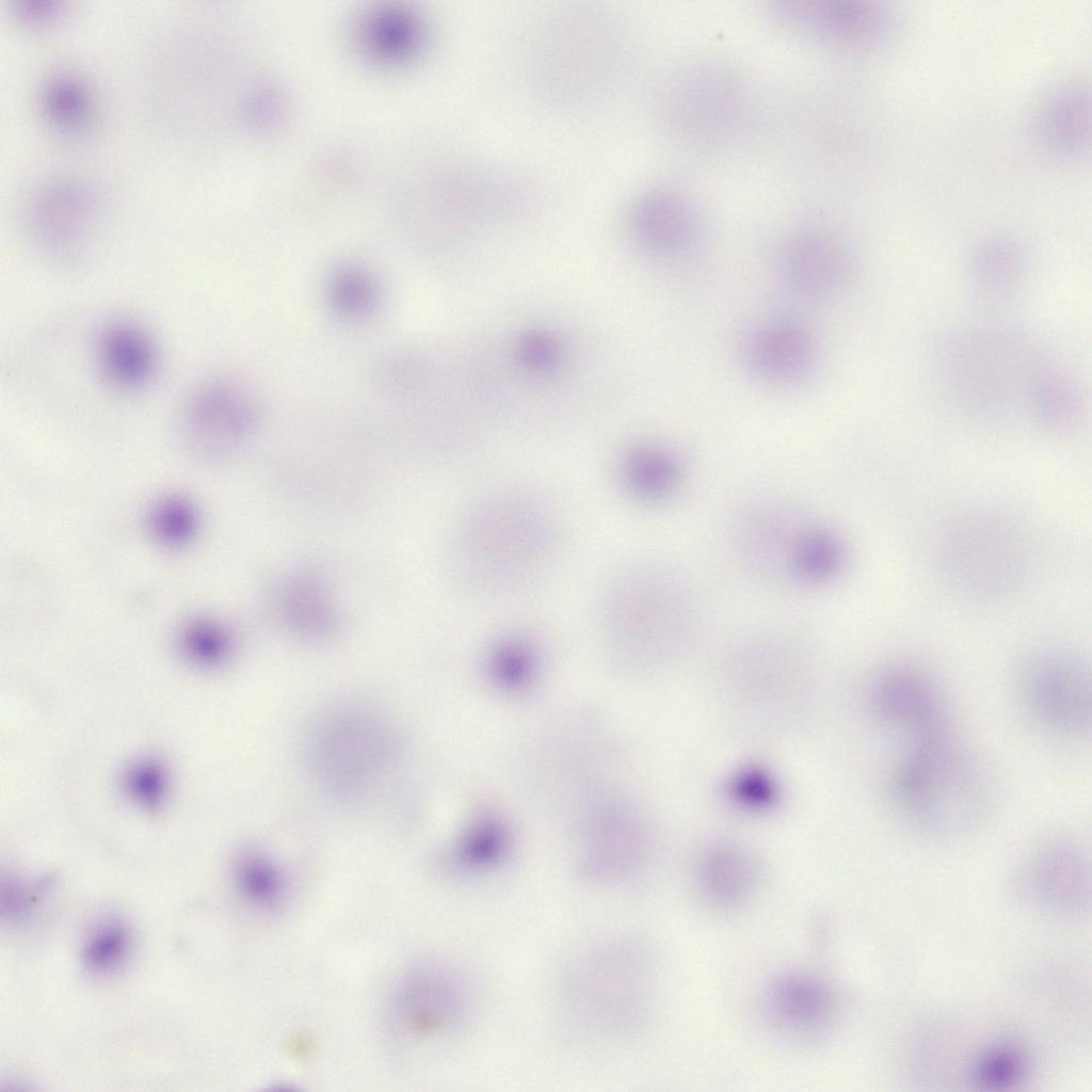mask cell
Instances as JSON below:
<instances>
[{"label": "cell", "instance_id": "cell-1", "mask_svg": "<svg viewBox=\"0 0 1092 1092\" xmlns=\"http://www.w3.org/2000/svg\"><path fill=\"white\" fill-rule=\"evenodd\" d=\"M564 541L562 513L545 492L525 483L497 484L463 510L451 542V571L476 600L514 598L555 572Z\"/></svg>", "mask_w": 1092, "mask_h": 1092}, {"label": "cell", "instance_id": "cell-2", "mask_svg": "<svg viewBox=\"0 0 1092 1092\" xmlns=\"http://www.w3.org/2000/svg\"><path fill=\"white\" fill-rule=\"evenodd\" d=\"M657 961L651 945L629 934L603 935L565 958L555 981V1005L564 1026L597 1045L635 1039L648 1023Z\"/></svg>", "mask_w": 1092, "mask_h": 1092}, {"label": "cell", "instance_id": "cell-3", "mask_svg": "<svg viewBox=\"0 0 1092 1092\" xmlns=\"http://www.w3.org/2000/svg\"><path fill=\"white\" fill-rule=\"evenodd\" d=\"M890 794L913 826L941 837L979 828L993 801L985 769L952 728L910 739L892 773Z\"/></svg>", "mask_w": 1092, "mask_h": 1092}, {"label": "cell", "instance_id": "cell-4", "mask_svg": "<svg viewBox=\"0 0 1092 1092\" xmlns=\"http://www.w3.org/2000/svg\"><path fill=\"white\" fill-rule=\"evenodd\" d=\"M695 608L682 579L665 565L640 561L614 571L597 594L594 619L607 649L639 660L664 653L695 622Z\"/></svg>", "mask_w": 1092, "mask_h": 1092}, {"label": "cell", "instance_id": "cell-5", "mask_svg": "<svg viewBox=\"0 0 1092 1092\" xmlns=\"http://www.w3.org/2000/svg\"><path fill=\"white\" fill-rule=\"evenodd\" d=\"M942 346L945 379L966 410L1000 417L1021 405L1028 408L1045 366L1021 338L1001 331H969L950 336Z\"/></svg>", "mask_w": 1092, "mask_h": 1092}, {"label": "cell", "instance_id": "cell-6", "mask_svg": "<svg viewBox=\"0 0 1092 1092\" xmlns=\"http://www.w3.org/2000/svg\"><path fill=\"white\" fill-rule=\"evenodd\" d=\"M479 1003L475 980L441 961L415 965L392 985L387 1001L390 1030L408 1045L450 1041L469 1025Z\"/></svg>", "mask_w": 1092, "mask_h": 1092}, {"label": "cell", "instance_id": "cell-7", "mask_svg": "<svg viewBox=\"0 0 1092 1092\" xmlns=\"http://www.w3.org/2000/svg\"><path fill=\"white\" fill-rule=\"evenodd\" d=\"M100 221L96 195L76 180H52L34 191L25 210L26 236L51 267L75 269L89 256Z\"/></svg>", "mask_w": 1092, "mask_h": 1092}, {"label": "cell", "instance_id": "cell-8", "mask_svg": "<svg viewBox=\"0 0 1092 1092\" xmlns=\"http://www.w3.org/2000/svg\"><path fill=\"white\" fill-rule=\"evenodd\" d=\"M1018 694L1025 711L1043 732L1063 739L1091 729V673L1079 656L1065 651L1039 654L1024 665Z\"/></svg>", "mask_w": 1092, "mask_h": 1092}, {"label": "cell", "instance_id": "cell-9", "mask_svg": "<svg viewBox=\"0 0 1092 1092\" xmlns=\"http://www.w3.org/2000/svg\"><path fill=\"white\" fill-rule=\"evenodd\" d=\"M256 420V404L241 385L212 378L198 383L184 399L179 429L190 450L212 456L242 440Z\"/></svg>", "mask_w": 1092, "mask_h": 1092}, {"label": "cell", "instance_id": "cell-10", "mask_svg": "<svg viewBox=\"0 0 1092 1092\" xmlns=\"http://www.w3.org/2000/svg\"><path fill=\"white\" fill-rule=\"evenodd\" d=\"M761 1007L773 1030L792 1041L809 1042L831 1031L839 999L824 977L806 969H787L767 982Z\"/></svg>", "mask_w": 1092, "mask_h": 1092}, {"label": "cell", "instance_id": "cell-11", "mask_svg": "<svg viewBox=\"0 0 1092 1092\" xmlns=\"http://www.w3.org/2000/svg\"><path fill=\"white\" fill-rule=\"evenodd\" d=\"M815 525L787 503H756L738 518L735 527L738 551L756 572L792 581L796 557Z\"/></svg>", "mask_w": 1092, "mask_h": 1092}, {"label": "cell", "instance_id": "cell-12", "mask_svg": "<svg viewBox=\"0 0 1092 1092\" xmlns=\"http://www.w3.org/2000/svg\"><path fill=\"white\" fill-rule=\"evenodd\" d=\"M871 703L880 720L910 739L952 728L941 688L914 665L896 664L881 672L871 690Z\"/></svg>", "mask_w": 1092, "mask_h": 1092}, {"label": "cell", "instance_id": "cell-13", "mask_svg": "<svg viewBox=\"0 0 1092 1092\" xmlns=\"http://www.w3.org/2000/svg\"><path fill=\"white\" fill-rule=\"evenodd\" d=\"M93 346L96 372L113 392L138 395L157 379L160 350L150 330L139 320L124 316L106 320Z\"/></svg>", "mask_w": 1092, "mask_h": 1092}, {"label": "cell", "instance_id": "cell-14", "mask_svg": "<svg viewBox=\"0 0 1092 1092\" xmlns=\"http://www.w3.org/2000/svg\"><path fill=\"white\" fill-rule=\"evenodd\" d=\"M785 286L807 300H825L851 283L855 262L848 247L822 230H804L784 245L780 261Z\"/></svg>", "mask_w": 1092, "mask_h": 1092}, {"label": "cell", "instance_id": "cell-15", "mask_svg": "<svg viewBox=\"0 0 1092 1092\" xmlns=\"http://www.w3.org/2000/svg\"><path fill=\"white\" fill-rule=\"evenodd\" d=\"M746 362L765 383L788 387L805 381L814 371L818 350L813 334L801 323L772 320L749 337Z\"/></svg>", "mask_w": 1092, "mask_h": 1092}, {"label": "cell", "instance_id": "cell-16", "mask_svg": "<svg viewBox=\"0 0 1092 1092\" xmlns=\"http://www.w3.org/2000/svg\"><path fill=\"white\" fill-rule=\"evenodd\" d=\"M317 751V765L330 786L357 788L382 768L390 738L365 720H342L327 729Z\"/></svg>", "mask_w": 1092, "mask_h": 1092}, {"label": "cell", "instance_id": "cell-17", "mask_svg": "<svg viewBox=\"0 0 1092 1092\" xmlns=\"http://www.w3.org/2000/svg\"><path fill=\"white\" fill-rule=\"evenodd\" d=\"M784 17L834 44L863 47L887 34L890 17L878 2L829 0L784 3Z\"/></svg>", "mask_w": 1092, "mask_h": 1092}, {"label": "cell", "instance_id": "cell-18", "mask_svg": "<svg viewBox=\"0 0 1092 1092\" xmlns=\"http://www.w3.org/2000/svg\"><path fill=\"white\" fill-rule=\"evenodd\" d=\"M630 225L638 242L662 257L688 253L700 236V222L691 205L668 190H652L631 207Z\"/></svg>", "mask_w": 1092, "mask_h": 1092}, {"label": "cell", "instance_id": "cell-19", "mask_svg": "<svg viewBox=\"0 0 1092 1092\" xmlns=\"http://www.w3.org/2000/svg\"><path fill=\"white\" fill-rule=\"evenodd\" d=\"M759 870L753 857L734 846H717L698 860L694 885L704 904L718 912L744 906L756 894Z\"/></svg>", "mask_w": 1092, "mask_h": 1092}, {"label": "cell", "instance_id": "cell-20", "mask_svg": "<svg viewBox=\"0 0 1092 1092\" xmlns=\"http://www.w3.org/2000/svg\"><path fill=\"white\" fill-rule=\"evenodd\" d=\"M1041 134L1061 154L1082 152L1090 142V94L1079 83L1060 86L1041 112Z\"/></svg>", "mask_w": 1092, "mask_h": 1092}, {"label": "cell", "instance_id": "cell-21", "mask_svg": "<svg viewBox=\"0 0 1092 1092\" xmlns=\"http://www.w3.org/2000/svg\"><path fill=\"white\" fill-rule=\"evenodd\" d=\"M1026 272L1023 252L1013 242L990 240L979 245L968 263L975 294L986 303H999L1013 295Z\"/></svg>", "mask_w": 1092, "mask_h": 1092}, {"label": "cell", "instance_id": "cell-22", "mask_svg": "<svg viewBox=\"0 0 1092 1092\" xmlns=\"http://www.w3.org/2000/svg\"><path fill=\"white\" fill-rule=\"evenodd\" d=\"M620 478L635 497L658 502L676 493L684 478V469L677 457L668 450L642 446L624 457Z\"/></svg>", "mask_w": 1092, "mask_h": 1092}, {"label": "cell", "instance_id": "cell-23", "mask_svg": "<svg viewBox=\"0 0 1092 1092\" xmlns=\"http://www.w3.org/2000/svg\"><path fill=\"white\" fill-rule=\"evenodd\" d=\"M39 103L44 117L62 133L80 134L92 123L93 94L75 75L62 73L49 78L42 87Z\"/></svg>", "mask_w": 1092, "mask_h": 1092}, {"label": "cell", "instance_id": "cell-24", "mask_svg": "<svg viewBox=\"0 0 1092 1092\" xmlns=\"http://www.w3.org/2000/svg\"><path fill=\"white\" fill-rule=\"evenodd\" d=\"M234 881L238 894L254 910L274 913L289 897V884L274 861L260 852H246L235 864Z\"/></svg>", "mask_w": 1092, "mask_h": 1092}, {"label": "cell", "instance_id": "cell-25", "mask_svg": "<svg viewBox=\"0 0 1092 1092\" xmlns=\"http://www.w3.org/2000/svg\"><path fill=\"white\" fill-rule=\"evenodd\" d=\"M1028 410L1043 424L1066 428L1080 417L1081 396L1065 374L1045 367L1034 383Z\"/></svg>", "mask_w": 1092, "mask_h": 1092}, {"label": "cell", "instance_id": "cell-26", "mask_svg": "<svg viewBox=\"0 0 1092 1092\" xmlns=\"http://www.w3.org/2000/svg\"><path fill=\"white\" fill-rule=\"evenodd\" d=\"M282 608L286 621L308 635L326 632L335 623L334 606L324 588L309 577L293 578L285 584Z\"/></svg>", "mask_w": 1092, "mask_h": 1092}, {"label": "cell", "instance_id": "cell-27", "mask_svg": "<svg viewBox=\"0 0 1092 1092\" xmlns=\"http://www.w3.org/2000/svg\"><path fill=\"white\" fill-rule=\"evenodd\" d=\"M844 563L845 550L839 539L817 524L797 555L792 581L808 584L829 581L841 571Z\"/></svg>", "mask_w": 1092, "mask_h": 1092}, {"label": "cell", "instance_id": "cell-28", "mask_svg": "<svg viewBox=\"0 0 1092 1092\" xmlns=\"http://www.w3.org/2000/svg\"><path fill=\"white\" fill-rule=\"evenodd\" d=\"M328 302L341 317L359 320L369 316L379 302V288L365 269L347 264L336 269L328 279Z\"/></svg>", "mask_w": 1092, "mask_h": 1092}, {"label": "cell", "instance_id": "cell-29", "mask_svg": "<svg viewBox=\"0 0 1092 1092\" xmlns=\"http://www.w3.org/2000/svg\"><path fill=\"white\" fill-rule=\"evenodd\" d=\"M197 523L193 503L178 495L158 499L147 514V527L151 535L167 547L188 544L195 535Z\"/></svg>", "mask_w": 1092, "mask_h": 1092}, {"label": "cell", "instance_id": "cell-30", "mask_svg": "<svg viewBox=\"0 0 1092 1092\" xmlns=\"http://www.w3.org/2000/svg\"><path fill=\"white\" fill-rule=\"evenodd\" d=\"M131 934L118 921H106L97 926L85 938L81 958L86 970L96 975L116 971L127 961L131 951Z\"/></svg>", "mask_w": 1092, "mask_h": 1092}, {"label": "cell", "instance_id": "cell-31", "mask_svg": "<svg viewBox=\"0 0 1092 1092\" xmlns=\"http://www.w3.org/2000/svg\"><path fill=\"white\" fill-rule=\"evenodd\" d=\"M230 647L227 631L210 620H192L181 628L178 636L181 656L197 668L214 667L223 662Z\"/></svg>", "mask_w": 1092, "mask_h": 1092}, {"label": "cell", "instance_id": "cell-32", "mask_svg": "<svg viewBox=\"0 0 1092 1092\" xmlns=\"http://www.w3.org/2000/svg\"><path fill=\"white\" fill-rule=\"evenodd\" d=\"M122 786L129 800L147 813H159L168 793V774L158 758L146 756L128 766Z\"/></svg>", "mask_w": 1092, "mask_h": 1092}, {"label": "cell", "instance_id": "cell-33", "mask_svg": "<svg viewBox=\"0 0 1092 1092\" xmlns=\"http://www.w3.org/2000/svg\"><path fill=\"white\" fill-rule=\"evenodd\" d=\"M1023 1061L1010 1048H997L986 1054L976 1067L978 1081L987 1087H1003L1013 1083L1021 1076Z\"/></svg>", "mask_w": 1092, "mask_h": 1092}, {"label": "cell", "instance_id": "cell-34", "mask_svg": "<svg viewBox=\"0 0 1092 1092\" xmlns=\"http://www.w3.org/2000/svg\"><path fill=\"white\" fill-rule=\"evenodd\" d=\"M44 882H28L9 879L2 884L1 912L7 919H18L31 912L44 896Z\"/></svg>", "mask_w": 1092, "mask_h": 1092}, {"label": "cell", "instance_id": "cell-35", "mask_svg": "<svg viewBox=\"0 0 1092 1092\" xmlns=\"http://www.w3.org/2000/svg\"><path fill=\"white\" fill-rule=\"evenodd\" d=\"M520 353L523 360L536 370L553 369L560 355L555 341L540 334L526 337L521 342Z\"/></svg>", "mask_w": 1092, "mask_h": 1092}, {"label": "cell", "instance_id": "cell-36", "mask_svg": "<svg viewBox=\"0 0 1092 1092\" xmlns=\"http://www.w3.org/2000/svg\"><path fill=\"white\" fill-rule=\"evenodd\" d=\"M61 4L55 0H16L13 2L15 15L27 25H45L61 12Z\"/></svg>", "mask_w": 1092, "mask_h": 1092}]
</instances>
